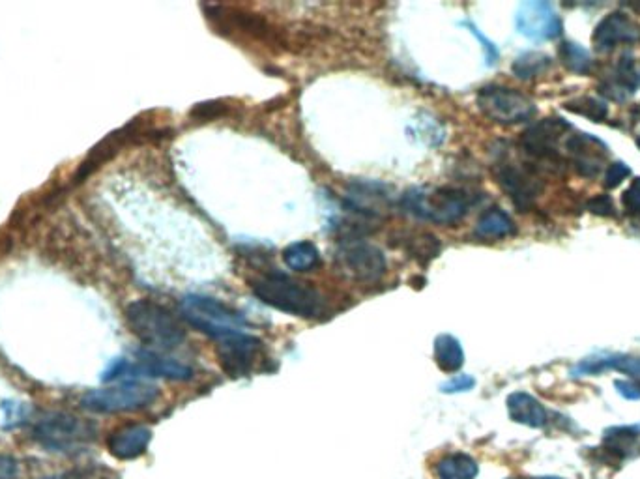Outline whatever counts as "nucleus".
I'll list each match as a JSON object with an SVG mask.
<instances>
[{
  "mask_svg": "<svg viewBox=\"0 0 640 479\" xmlns=\"http://www.w3.org/2000/svg\"><path fill=\"white\" fill-rule=\"evenodd\" d=\"M261 350V339L248 330L227 335L218 341V356L221 369L229 377H246L251 373L257 352Z\"/></svg>",
  "mask_w": 640,
  "mask_h": 479,
  "instance_id": "13",
  "label": "nucleus"
},
{
  "mask_svg": "<svg viewBox=\"0 0 640 479\" xmlns=\"http://www.w3.org/2000/svg\"><path fill=\"white\" fill-rule=\"evenodd\" d=\"M180 313L190 326L212 337L216 343L227 335L244 332L248 324L246 319L229 305L223 304L218 298L201 294L186 296L180 304Z\"/></svg>",
  "mask_w": 640,
  "mask_h": 479,
  "instance_id": "4",
  "label": "nucleus"
},
{
  "mask_svg": "<svg viewBox=\"0 0 640 479\" xmlns=\"http://www.w3.org/2000/svg\"><path fill=\"white\" fill-rule=\"evenodd\" d=\"M350 204L356 206L364 214H375L377 208L388 204V195L380 184H356L349 193Z\"/></svg>",
  "mask_w": 640,
  "mask_h": 479,
  "instance_id": "24",
  "label": "nucleus"
},
{
  "mask_svg": "<svg viewBox=\"0 0 640 479\" xmlns=\"http://www.w3.org/2000/svg\"><path fill=\"white\" fill-rule=\"evenodd\" d=\"M435 362L444 373H457L465 365V350L457 337L438 335L435 339Z\"/></svg>",
  "mask_w": 640,
  "mask_h": 479,
  "instance_id": "20",
  "label": "nucleus"
},
{
  "mask_svg": "<svg viewBox=\"0 0 640 479\" xmlns=\"http://www.w3.org/2000/svg\"><path fill=\"white\" fill-rule=\"evenodd\" d=\"M495 176L498 186L504 189L511 203L521 212H528L530 208H534L543 184L530 169L511 161H500L496 163Z\"/></svg>",
  "mask_w": 640,
  "mask_h": 479,
  "instance_id": "10",
  "label": "nucleus"
},
{
  "mask_svg": "<svg viewBox=\"0 0 640 479\" xmlns=\"http://www.w3.org/2000/svg\"><path fill=\"white\" fill-rule=\"evenodd\" d=\"M637 145H639V148H640V137L639 139H637Z\"/></svg>",
  "mask_w": 640,
  "mask_h": 479,
  "instance_id": "38",
  "label": "nucleus"
},
{
  "mask_svg": "<svg viewBox=\"0 0 640 479\" xmlns=\"http://www.w3.org/2000/svg\"><path fill=\"white\" fill-rule=\"evenodd\" d=\"M639 77H640V75H639Z\"/></svg>",
  "mask_w": 640,
  "mask_h": 479,
  "instance_id": "41",
  "label": "nucleus"
},
{
  "mask_svg": "<svg viewBox=\"0 0 640 479\" xmlns=\"http://www.w3.org/2000/svg\"><path fill=\"white\" fill-rule=\"evenodd\" d=\"M19 474V465L14 457L0 455V479H15Z\"/></svg>",
  "mask_w": 640,
  "mask_h": 479,
  "instance_id": "36",
  "label": "nucleus"
},
{
  "mask_svg": "<svg viewBox=\"0 0 640 479\" xmlns=\"http://www.w3.org/2000/svg\"><path fill=\"white\" fill-rule=\"evenodd\" d=\"M283 262L287 268H291L294 272H311L313 268H317L320 262L319 247L313 242H294L291 246L285 247L283 251Z\"/></svg>",
  "mask_w": 640,
  "mask_h": 479,
  "instance_id": "23",
  "label": "nucleus"
},
{
  "mask_svg": "<svg viewBox=\"0 0 640 479\" xmlns=\"http://www.w3.org/2000/svg\"><path fill=\"white\" fill-rule=\"evenodd\" d=\"M568 130L569 124L562 118L539 120L524 131L521 148L532 160L556 161L560 158V141Z\"/></svg>",
  "mask_w": 640,
  "mask_h": 479,
  "instance_id": "12",
  "label": "nucleus"
},
{
  "mask_svg": "<svg viewBox=\"0 0 640 479\" xmlns=\"http://www.w3.org/2000/svg\"><path fill=\"white\" fill-rule=\"evenodd\" d=\"M541 479H560V478H541Z\"/></svg>",
  "mask_w": 640,
  "mask_h": 479,
  "instance_id": "39",
  "label": "nucleus"
},
{
  "mask_svg": "<svg viewBox=\"0 0 640 479\" xmlns=\"http://www.w3.org/2000/svg\"><path fill=\"white\" fill-rule=\"evenodd\" d=\"M639 436L640 425L612 427L609 431H605V436H603V450H607L614 457L622 459L635 446Z\"/></svg>",
  "mask_w": 640,
  "mask_h": 479,
  "instance_id": "25",
  "label": "nucleus"
},
{
  "mask_svg": "<svg viewBox=\"0 0 640 479\" xmlns=\"http://www.w3.org/2000/svg\"><path fill=\"white\" fill-rule=\"evenodd\" d=\"M553 60L543 53H524L513 62V73L519 79H532L551 68Z\"/></svg>",
  "mask_w": 640,
  "mask_h": 479,
  "instance_id": "27",
  "label": "nucleus"
},
{
  "mask_svg": "<svg viewBox=\"0 0 640 479\" xmlns=\"http://www.w3.org/2000/svg\"><path fill=\"white\" fill-rule=\"evenodd\" d=\"M639 83L640 77L635 68V60L631 55L624 53L614 64L612 72L603 79L599 90L612 102H626L637 92Z\"/></svg>",
  "mask_w": 640,
  "mask_h": 479,
  "instance_id": "16",
  "label": "nucleus"
},
{
  "mask_svg": "<svg viewBox=\"0 0 640 479\" xmlns=\"http://www.w3.org/2000/svg\"><path fill=\"white\" fill-rule=\"evenodd\" d=\"M560 60L564 62V66L568 68L569 72L586 75L592 70L590 53L582 45L573 44V42H564L560 45Z\"/></svg>",
  "mask_w": 640,
  "mask_h": 479,
  "instance_id": "26",
  "label": "nucleus"
},
{
  "mask_svg": "<svg viewBox=\"0 0 640 479\" xmlns=\"http://www.w3.org/2000/svg\"><path fill=\"white\" fill-rule=\"evenodd\" d=\"M511 479H521V478H511Z\"/></svg>",
  "mask_w": 640,
  "mask_h": 479,
  "instance_id": "40",
  "label": "nucleus"
},
{
  "mask_svg": "<svg viewBox=\"0 0 640 479\" xmlns=\"http://www.w3.org/2000/svg\"><path fill=\"white\" fill-rule=\"evenodd\" d=\"M47 479H79L77 476H60V478H47Z\"/></svg>",
  "mask_w": 640,
  "mask_h": 479,
  "instance_id": "37",
  "label": "nucleus"
},
{
  "mask_svg": "<svg viewBox=\"0 0 640 479\" xmlns=\"http://www.w3.org/2000/svg\"><path fill=\"white\" fill-rule=\"evenodd\" d=\"M468 25V30L480 40L481 44H483V51H485V59H487V64L491 66V64H495L496 59H498V49H496L495 45L491 44L487 38H483V34H481L480 30L476 29L472 23H466Z\"/></svg>",
  "mask_w": 640,
  "mask_h": 479,
  "instance_id": "35",
  "label": "nucleus"
},
{
  "mask_svg": "<svg viewBox=\"0 0 640 479\" xmlns=\"http://www.w3.org/2000/svg\"><path fill=\"white\" fill-rule=\"evenodd\" d=\"M478 472L480 466L466 453H451L437 463L438 479H476Z\"/></svg>",
  "mask_w": 640,
  "mask_h": 479,
  "instance_id": "22",
  "label": "nucleus"
},
{
  "mask_svg": "<svg viewBox=\"0 0 640 479\" xmlns=\"http://www.w3.org/2000/svg\"><path fill=\"white\" fill-rule=\"evenodd\" d=\"M592 42L599 53H611L620 44L640 42V25L624 12H612L601 19L592 36Z\"/></svg>",
  "mask_w": 640,
  "mask_h": 479,
  "instance_id": "14",
  "label": "nucleus"
},
{
  "mask_svg": "<svg viewBox=\"0 0 640 479\" xmlns=\"http://www.w3.org/2000/svg\"><path fill=\"white\" fill-rule=\"evenodd\" d=\"M126 320L131 332L145 345L158 350H171L186 341V330L175 315L152 300H137L128 305Z\"/></svg>",
  "mask_w": 640,
  "mask_h": 479,
  "instance_id": "3",
  "label": "nucleus"
},
{
  "mask_svg": "<svg viewBox=\"0 0 640 479\" xmlns=\"http://www.w3.org/2000/svg\"><path fill=\"white\" fill-rule=\"evenodd\" d=\"M474 386H476V380L470 375H455L446 384H442L440 390L444 393H465L470 392Z\"/></svg>",
  "mask_w": 640,
  "mask_h": 479,
  "instance_id": "32",
  "label": "nucleus"
},
{
  "mask_svg": "<svg viewBox=\"0 0 640 479\" xmlns=\"http://www.w3.org/2000/svg\"><path fill=\"white\" fill-rule=\"evenodd\" d=\"M515 231L517 229H515L513 219L500 208H491V210L483 212L476 223V234L480 238H487V240L508 238V236H513Z\"/></svg>",
  "mask_w": 640,
  "mask_h": 479,
  "instance_id": "21",
  "label": "nucleus"
},
{
  "mask_svg": "<svg viewBox=\"0 0 640 479\" xmlns=\"http://www.w3.org/2000/svg\"><path fill=\"white\" fill-rule=\"evenodd\" d=\"M408 246H412V249H410L412 257H414V259H418L422 264H427V262L433 261L435 257H438L440 249H442L440 242H438L435 236H431V234H418V236H412Z\"/></svg>",
  "mask_w": 640,
  "mask_h": 479,
  "instance_id": "29",
  "label": "nucleus"
},
{
  "mask_svg": "<svg viewBox=\"0 0 640 479\" xmlns=\"http://www.w3.org/2000/svg\"><path fill=\"white\" fill-rule=\"evenodd\" d=\"M474 204L472 195L461 188L412 189L403 195L401 206L414 218L435 225H455L466 218Z\"/></svg>",
  "mask_w": 640,
  "mask_h": 479,
  "instance_id": "2",
  "label": "nucleus"
},
{
  "mask_svg": "<svg viewBox=\"0 0 640 479\" xmlns=\"http://www.w3.org/2000/svg\"><path fill=\"white\" fill-rule=\"evenodd\" d=\"M335 261L339 268L356 281L373 283L386 274L388 262L379 247L362 242V240H347L337 247Z\"/></svg>",
  "mask_w": 640,
  "mask_h": 479,
  "instance_id": "9",
  "label": "nucleus"
},
{
  "mask_svg": "<svg viewBox=\"0 0 640 479\" xmlns=\"http://www.w3.org/2000/svg\"><path fill=\"white\" fill-rule=\"evenodd\" d=\"M476 105L483 117L493 120L500 126H515V124L530 122L538 113L536 105L526 94L502 85L480 88L476 96Z\"/></svg>",
  "mask_w": 640,
  "mask_h": 479,
  "instance_id": "7",
  "label": "nucleus"
},
{
  "mask_svg": "<svg viewBox=\"0 0 640 479\" xmlns=\"http://www.w3.org/2000/svg\"><path fill=\"white\" fill-rule=\"evenodd\" d=\"M622 371L629 377L640 380V356H627V354H612L601 358H588L579 363L573 369V377H586V375H599L603 371Z\"/></svg>",
  "mask_w": 640,
  "mask_h": 479,
  "instance_id": "18",
  "label": "nucleus"
},
{
  "mask_svg": "<svg viewBox=\"0 0 640 479\" xmlns=\"http://www.w3.org/2000/svg\"><path fill=\"white\" fill-rule=\"evenodd\" d=\"M614 386H616V392L620 393L624 399L640 401V380H637V378H631V380H616Z\"/></svg>",
  "mask_w": 640,
  "mask_h": 479,
  "instance_id": "34",
  "label": "nucleus"
},
{
  "mask_svg": "<svg viewBox=\"0 0 640 479\" xmlns=\"http://www.w3.org/2000/svg\"><path fill=\"white\" fill-rule=\"evenodd\" d=\"M631 175V169L622 161H614L609 165L607 173H605V186L609 189L618 188L627 176Z\"/></svg>",
  "mask_w": 640,
  "mask_h": 479,
  "instance_id": "31",
  "label": "nucleus"
},
{
  "mask_svg": "<svg viewBox=\"0 0 640 479\" xmlns=\"http://www.w3.org/2000/svg\"><path fill=\"white\" fill-rule=\"evenodd\" d=\"M150 440L152 431L145 425H126L109 436L107 448L109 453L120 461H133L148 450Z\"/></svg>",
  "mask_w": 640,
  "mask_h": 479,
  "instance_id": "17",
  "label": "nucleus"
},
{
  "mask_svg": "<svg viewBox=\"0 0 640 479\" xmlns=\"http://www.w3.org/2000/svg\"><path fill=\"white\" fill-rule=\"evenodd\" d=\"M564 107L568 109L569 113H575L579 117L590 118L592 122H601L609 115V109H607L605 103L601 102V100H596V98H588V96L571 100Z\"/></svg>",
  "mask_w": 640,
  "mask_h": 479,
  "instance_id": "28",
  "label": "nucleus"
},
{
  "mask_svg": "<svg viewBox=\"0 0 640 479\" xmlns=\"http://www.w3.org/2000/svg\"><path fill=\"white\" fill-rule=\"evenodd\" d=\"M160 392L156 386L145 382H124L111 388L92 390L81 397V407L94 414H118L148 408Z\"/></svg>",
  "mask_w": 640,
  "mask_h": 479,
  "instance_id": "6",
  "label": "nucleus"
},
{
  "mask_svg": "<svg viewBox=\"0 0 640 479\" xmlns=\"http://www.w3.org/2000/svg\"><path fill=\"white\" fill-rule=\"evenodd\" d=\"M32 438L44 450L73 453L96 438V425L64 412H51L36 421Z\"/></svg>",
  "mask_w": 640,
  "mask_h": 479,
  "instance_id": "5",
  "label": "nucleus"
},
{
  "mask_svg": "<svg viewBox=\"0 0 640 479\" xmlns=\"http://www.w3.org/2000/svg\"><path fill=\"white\" fill-rule=\"evenodd\" d=\"M588 210L596 216H603V218H611L616 212H614V203H612L609 195H597L594 199L588 201Z\"/></svg>",
  "mask_w": 640,
  "mask_h": 479,
  "instance_id": "33",
  "label": "nucleus"
},
{
  "mask_svg": "<svg viewBox=\"0 0 640 479\" xmlns=\"http://www.w3.org/2000/svg\"><path fill=\"white\" fill-rule=\"evenodd\" d=\"M510 418L526 427L541 429L547 425V410L530 393L515 392L508 397Z\"/></svg>",
  "mask_w": 640,
  "mask_h": 479,
  "instance_id": "19",
  "label": "nucleus"
},
{
  "mask_svg": "<svg viewBox=\"0 0 640 479\" xmlns=\"http://www.w3.org/2000/svg\"><path fill=\"white\" fill-rule=\"evenodd\" d=\"M135 362L126 358H118L103 373V382H111L124 377L169 378V380H188L193 377V369L186 363L176 362L173 358H165L152 350H139L135 354Z\"/></svg>",
  "mask_w": 640,
  "mask_h": 479,
  "instance_id": "8",
  "label": "nucleus"
},
{
  "mask_svg": "<svg viewBox=\"0 0 640 479\" xmlns=\"http://www.w3.org/2000/svg\"><path fill=\"white\" fill-rule=\"evenodd\" d=\"M251 291L262 304L300 319H319L326 313V300L317 289L294 281L285 274H266L251 281Z\"/></svg>",
  "mask_w": 640,
  "mask_h": 479,
  "instance_id": "1",
  "label": "nucleus"
},
{
  "mask_svg": "<svg viewBox=\"0 0 640 479\" xmlns=\"http://www.w3.org/2000/svg\"><path fill=\"white\" fill-rule=\"evenodd\" d=\"M517 30L534 42L554 40L562 34V19L556 14L553 4L545 0L523 2L515 15Z\"/></svg>",
  "mask_w": 640,
  "mask_h": 479,
  "instance_id": "11",
  "label": "nucleus"
},
{
  "mask_svg": "<svg viewBox=\"0 0 640 479\" xmlns=\"http://www.w3.org/2000/svg\"><path fill=\"white\" fill-rule=\"evenodd\" d=\"M622 204L629 216H640V178H635L624 191Z\"/></svg>",
  "mask_w": 640,
  "mask_h": 479,
  "instance_id": "30",
  "label": "nucleus"
},
{
  "mask_svg": "<svg viewBox=\"0 0 640 479\" xmlns=\"http://www.w3.org/2000/svg\"><path fill=\"white\" fill-rule=\"evenodd\" d=\"M569 161L582 176H597L603 169V163L607 160L609 152L607 146L599 139L592 137L590 133H575L566 141Z\"/></svg>",
  "mask_w": 640,
  "mask_h": 479,
  "instance_id": "15",
  "label": "nucleus"
}]
</instances>
